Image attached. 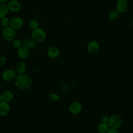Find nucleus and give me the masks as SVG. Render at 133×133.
Masks as SVG:
<instances>
[{
    "label": "nucleus",
    "instance_id": "nucleus-23",
    "mask_svg": "<svg viewBox=\"0 0 133 133\" xmlns=\"http://www.w3.org/2000/svg\"><path fill=\"white\" fill-rule=\"evenodd\" d=\"M48 98L50 100L54 102L58 101L60 99L59 96L55 92H51L48 95Z\"/></svg>",
    "mask_w": 133,
    "mask_h": 133
},
{
    "label": "nucleus",
    "instance_id": "nucleus-1",
    "mask_svg": "<svg viewBox=\"0 0 133 133\" xmlns=\"http://www.w3.org/2000/svg\"><path fill=\"white\" fill-rule=\"evenodd\" d=\"M33 83L32 79L30 76L25 73L18 74L14 81L15 86L21 90L29 89Z\"/></svg>",
    "mask_w": 133,
    "mask_h": 133
},
{
    "label": "nucleus",
    "instance_id": "nucleus-13",
    "mask_svg": "<svg viewBox=\"0 0 133 133\" xmlns=\"http://www.w3.org/2000/svg\"><path fill=\"white\" fill-rule=\"evenodd\" d=\"M17 55L18 57L21 60H25L28 59L30 55L29 49L27 48L21 46L20 48L17 49Z\"/></svg>",
    "mask_w": 133,
    "mask_h": 133
},
{
    "label": "nucleus",
    "instance_id": "nucleus-5",
    "mask_svg": "<svg viewBox=\"0 0 133 133\" xmlns=\"http://www.w3.org/2000/svg\"><path fill=\"white\" fill-rule=\"evenodd\" d=\"M123 123L122 117L118 114H113L109 118L108 124L110 128L118 129L119 128Z\"/></svg>",
    "mask_w": 133,
    "mask_h": 133
},
{
    "label": "nucleus",
    "instance_id": "nucleus-10",
    "mask_svg": "<svg viewBox=\"0 0 133 133\" xmlns=\"http://www.w3.org/2000/svg\"><path fill=\"white\" fill-rule=\"evenodd\" d=\"M10 111V106L9 102L5 101H1L0 102V116H7Z\"/></svg>",
    "mask_w": 133,
    "mask_h": 133
},
{
    "label": "nucleus",
    "instance_id": "nucleus-7",
    "mask_svg": "<svg viewBox=\"0 0 133 133\" xmlns=\"http://www.w3.org/2000/svg\"><path fill=\"white\" fill-rule=\"evenodd\" d=\"M82 104L78 101H74L72 102L69 106V112L73 115H76L82 111Z\"/></svg>",
    "mask_w": 133,
    "mask_h": 133
},
{
    "label": "nucleus",
    "instance_id": "nucleus-14",
    "mask_svg": "<svg viewBox=\"0 0 133 133\" xmlns=\"http://www.w3.org/2000/svg\"><path fill=\"white\" fill-rule=\"evenodd\" d=\"M26 64L23 61L18 62L15 66V71L17 74H24L26 70Z\"/></svg>",
    "mask_w": 133,
    "mask_h": 133
},
{
    "label": "nucleus",
    "instance_id": "nucleus-28",
    "mask_svg": "<svg viewBox=\"0 0 133 133\" xmlns=\"http://www.w3.org/2000/svg\"><path fill=\"white\" fill-rule=\"evenodd\" d=\"M3 100V98H2V93L0 92V102Z\"/></svg>",
    "mask_w": 133,
    "mask_h": 133
},
{
    "label": "nucleus",
    "instance_id": "nucleus-15",
    "mask_svg": "<svg viewBox=\"0 0 133 133\" xmlns=\"http://www.w3.org/2000/svg\"><path fill=\"white\" fill-rule=\"evenodd\" d=\"M37 43L32 38H26L22 41V46L27 48L28 49H32L36 47Z\"/></svg>",
    "mask_w": 133,
    "mask_h": 133
},
{
    "label": "nucleus",
    "instance_id": "nucleus-8",
    "mask_svg": "<svg viewBox=\"0 0 133 133\" xmlns=\"http://www.w3.org/2000/svg\"><path fill=\"white\" fill-rule=\"evenodd\" d=\"M7 5L9 11L12 12H17L21 8V5L17 0H10Z\"/></svg>",
    "mask_w": 133,
    "mask_h": 133
},
{
    "label": "nucleus",
    "instance_id": "nucleus-6",
    "mask_svg": "<svg viewBox=\"0 0 133 133\" xmlns=\"http://www.w3.org/2000/svg\"><path fill=\"white\" fill-rule=\"evenodd\" d=\"M24 24L23 20L19 17H15L10 19L9 26L15 30H19L23 26Z\"/></svg>",
    "mask_w": 133,
    "mask_h": 133
},
{
    "label": "nucleus",
    "instance_id": "nucleus-20",
    "mask_svg": "<svg viewBox=\"0 0 133 133\" xmlns=\"http://www.w3.org/2000/svg\"><path fill=\"white\" fill-rule=\"evenodd\" d=\"M29 26L30 29L32 30L36 29L39 27V23L36 19H31L29 23Z\"/></svg>",
    "mask_w": 133,
    "mask_h": 133
},
{
    "label": "nucleus",
    "instance_id": "nucleus-19",
    "mask_svg": "<svg viewBox=\"0 0 133 133\" xmlns=\"http://www.w3.org/2000/svg\"><path fill=\"white\" fill-rule=\"evenodd\" d=\"M119 16V12L117 10H112L108 14V18L110 20L114 21L116 20Z\"/></svg>",
    "mask_w": 133,
    "mask_h": 133
},
{
    "label": "nucleus",
    "instance_id": "nucleus-21",
    "mask_svg": "<svg viewBox=\"0 0 133 133\" xmlns=\"http://www.w3.org/2000/svg\"><path fill=\"white\" fill-rule=\"evenodd\" d=\"M0 23L2 26L5 28H7L8 26H9V24H10V19L7 17H4L0 19Z\"/></svg>",
    "mask_w": 133,
    "mask_h": 133
},
{
    "label": "nucleus",
    "instance_id": "nucleus-4",
    "mask_svg": "<svg viewBox=\"0 0 133 133\" xmlns=\"http://www.w3.org/2000/svg\"><path fill=\"white\" fill-rule=\"evenodd\" d=\"M17 74L15 70L12 69H7L3 71L1 74L2 78L6 82H11L14 81Z\"/></svg>",
    "mask_w": 133,
    "mask_h": 133
},
{
    "label": "nucleus",
    "instance_id": "nucleus-22",
    "mask_svg": "<svg viewBox=\"0 0 133 133\" xmlns=\"http://www.w3.org/2000/svg\"><path fill=\"white\" fill-rule=\"evenodd\" d=\"M12 46L14 48L18 49L21 46H22V42L19 39H15L12 41Z\"/></svg>",
    "mask_w": 133,
    "mask_h": 133
},
{
    "label": "nucleus",
    "instance_id": "nucleus-3",
    "mask_svg": "<svg viewBox=\"0 0 133 133\" xmlns=\"http://www.w3.org/2000/svg\"><path fill=\"white\" fill-rule=\"evenodd\" d=\"M16 36V33L15 30L10 26L4 28L2 31V37L5 41L7 42H12L15 39Z\"/></svg>",
    "mask_w": 133,
    "mask_h": 133
},
{
    "label": "nucleus",
    "instance_id": "nucleus-29",
    "mask_svg": "<svg viewBox=\"0 0 133 133\" xmlns=\"http://www.w3.org/2000/svg\"><path fill=\"white\" fill-rule=\"evenodd\" d=\"M131 24H132V26H133V18H132V21H131Z\"/></svg>",
    "mask_w": 133,
    "mask_h": 133
},
{
    "label": "nucleus",
    "instance_id": "nucleus-27",
    "mask_svg": "<svg viewBox=\"0 0 133 133\" xmlns=\"http://www.w3.org/2000/svg\"><path fill=\"white\" fill-rule=\"evenodd\" d=\"M8 1V0H0V3H6V2Z\"/></svg>",
    "mask_w": 133,
    "mask_h": 133
},
{
    "label": "nucleus",
    "instance_id": "nucleus-18",
    "mask_svg": "<svg viewBox=\"0 0 133 133\" xmlns=\"http://www.w3.org/2000/svg\"><path fill=\"white\" fill-rule=\"evenodd\" d=\"M110 126L108 124V123H101L97 127L98 131L99 133H107V132L108 131V130L110 128Z\"/></svg>",
    "mask_w": 133,
    "mask_h": 133
},
{
    "label": "nucleus",
    "instance_id": "nucleus-16",
    "mask_svg": "<svg viewBox=\"0 0 133 133\" xmlns=\"http://www.w3.org/2000/svg\"><path fill=\"white\" fill-rule=\"evenodd\" d=\"M14 93L9 90H6L2 93L3 100L7 102H9L14 99Z\"/></svg>",
    "mask_w": 133,
    "mask_h": 133
},
{
    "label": "nucleus",
    "instance_id": "nucleus-9",
    "mask_svg": "<svg viewBox=\"0 0 133 133\" xmlns=\"http://www.w3.org/2000/svg\"><path fill=\"white\" fill-rule=\"evenodd\" d=\"M100 48L99 43L96 40L90 41L87 46V50L88 53L94 55L98 52Z\"/></svg>",
    "mask_w": 133,
    "mask_h": 133
},
{
    "label": "nucleus",
    "instance_id": "nucleus-25",
    "mask_svg": "<svg viewBox=\"0 0 133 133\" xmlns=\"http://www.w3.org/2000/svg\"><path fill=\"white\" fill-rule=\"evenodd\" d=\"M109 118L110 117L107 115V114H104L103 115L101 116V121L102 123H108V122L109 121Z\"/></svg>",
    "mask_w": 133,
    "mask_h": 133
},
{
    "label": "nucleus",
    "instance_id": "nucleus-26",
    "mask_svg": "<svg viewBox=\"0 0 133 133\" xmlns=\"http://www.w3.org/2000/svg\"><path fill=\"white\" fill-rule=\"evenodd\" d=\"M107 133H119V132L117 130V129L110 128L108 131L107 132Z\"/></svg>",
    "mask_w": 133,
    "mask_h": 133
},
{
    "label": "nucleus",
    "instance_id": "nucleus-11",
    "mask_svg": "<svg viewBox=\"0 0 133 133\" xmlns=\"http://www.w3.org/2000/svg\"><path fill=\"white\" fill-rule=\"evenodd\" d=\"M60 54V51L59 49L54 46H52L49 47L47 50V55L49 58L50 59H56L57 58Z\"/></svg>",
    "mask_w": 133,
    "mask_h": 133
},
{
    "label": "nucleus",
    "instance_id": "nucleus-12",
    "mask_svg": "<svg viewBox=\"0 0 133 133\" xmlns=\"http://www.w3.org/2000/svg\"><path fill=\"white\" fill-rule=\"evenodd\" d=\"M128 8L127 0H117L116 3V10L119 13L125 12Z\"/></svg>",
    "mask_w": 133,
    "mask_h": 133
},
{
    "label": "nucleus",
    "instance_id": "nucleus-17",
    "mask_svg": "<svg viewBox=\"0 0 133 133\" xmlns=\"http://www.w3.org/2000/svg\"><path fill=\"white\" fill-rule=\"evenodd\" d=\"M9 10L7 4L5 3H0V19L4 17L7 16Z\"/></svg>",
    "mask_w": 133,
    "mask_h": 133
},
{
    "label": "nucleus",
    "instance_id": "nucleus-24",
    "mask_svg": "<svg viewBox=\"0 0 133 133\" xmlns=\"http://www.w3.org/2000/svg\"><path fill=\"white\" fill-rule=\"evenodd\" d=\"M7 58L4 56H0V66L4 65L7 62Z\"/></svg>",
    "mask_w": 133,
    "mask_h": 133
},
{
    "label": "nucleus",
    "instance_id": "nucleus-2",
    "mask_svg": "<svg viewBox=\"0 0 133 133\" xmlns=\"http://www.w3.org/2000/svg\"><path fill=\"white\" fill-rule=\"evenodd\" d=\"M31 36V38L36 43H42L45 40L46 33L44 29L38 27L32 30Z\"/></svg>",
    "mask_w": 133,
    "mask_h": 133
}]
</instances>
